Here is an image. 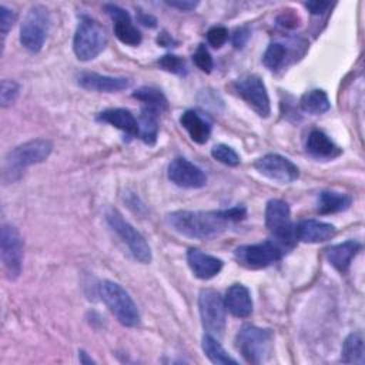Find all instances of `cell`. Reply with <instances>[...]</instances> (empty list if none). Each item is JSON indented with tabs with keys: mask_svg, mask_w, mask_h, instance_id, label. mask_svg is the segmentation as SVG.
I'll return each instance as SVG.
<instances>
[{
	"mask_svg": "<svg viewBox=\"0 0 365 365\" xmlns=\"http://www.w3.org/2000/svg\"><path fill=\"white\" fill-rule=\"evenodd\" d=\"M165 221L180 235L194 240L212 238L230 224L221 211H173L167 214Z\"/></svg>",
	"mask_w": 365,
	"mask_h": 365,
	"instance_id": "6da1fadb",
	"label": "cell"
},
{
	"mask_svg": "<svg viewBox=\"0 0 365 365\" xmlns=\"http://www.w3.org/2000/svg\"><path fill=\"white\" fill-rule=\"evenodd\" d=\"M53 151V143L46 138H36L10 150L3 161L1 180L4 184L17 181L24 170L33 164L43 163Z\"/></svg>",
	"mask_w": 365,
	"mask_h": 365,
	"instance_id": "7a4b0ae2",
	"label": "cell"
},
{
	"mask_svg": "<svg viewBox=\"0 0 365 365\" xmlns=\"http://www.w3.org/2000/svg\"><path fill=\"white\" fill-rule=\"evenodd\" d=\"M98 294L110 312L125 327H135L140 322V312L130 294L114 281H103Z\"/></svg>",
	"mask_w": 365,
	"mask_h": 365,
	"instance_id": "3957f363",
	"label": "cell"
},
{
	"mask_svg": "<svg viewBox=\"0 0 365 365\" xmlns=\"http://www.w3.org/2000/svg\"><path fill=\"white\" fill-rule=\"evenodd\" d=\"M272 331L255 325H244L235 336V346L250 364H262L272 349Z\"/></svg>",
	"mask_w": 365,
	"mask_h": 365,
	"instance_id": "277c9868",
	"label": "cell"
},
{
	"mask_svg": "<svg viewBox=\"0 0 365 365\" xmlns=\"http://www.w3.org/2000/svg\"><path fill=\"white\" fill-rule=\"evenodd\" d=\"M107 40L106 29L97 20L84 16L81 17L74 34V54L81 61L93 60L106 48Z\"/></svg>",
	"mask_w": 365,
	"mask_h": 365,
	"instance_id": "5b68a950",
	"label": "cell"
},
{
	"mask_svg": "<svg viewBox=\"0 0 365 365\" xmlns=\"http://www.w3.org/2000/svg\"><path fill=\"white\" fill-rule=\"evenodd\" d=\"M106 221L110 228L121 238V241L127 245L128 251L141 264L151 262V248L145 238L121 215L120 211L110 207L106 211Z\"/></svg>",
	"mask_w": 365,
	"mask_h": 365,
	"instance_id": "8992f818",
	"label": "cell"
},
{
	"mask_svg": "<svg viewBox=\"0 0 365 365\" xmlns=\"http://www.w3.org/2000/svg\"><path fill=\"white\" fill-rule=\"evenodd\" d=\"M288 248L289 245L281 241L267 240L258 244L241 245L235 248L234 255L241 265L251 269H259L277 262Z\"/></svg>",
	"mask_w": 365,
	"mask_h": 365,
	"instance_id": "52a82bcc",
	"label": "cell"
},
{
	"mask_svg": "<svg viewBox=\"0 0 365 365\" xmlns=\"http://www.w3.org/2000/svg\"><path fill=\"white\" fill-rule=\"evenodd\" d=\"M50 29V13L41 4L31 6L20 26V43L31 53L41 50Z\"/></svg>",
	"mask_w": 365,
	"mask_h": 365,
	"instance_id": "ba28073f",
	"label": "cell"
},
{
	"mask_svg": "<svg viewBox=\"0 0 365 365\" xmlns=\"http://www.w3.org/2000/svg\"><path fill=\"white\" fill-rule=\"evenodd\" d=\"M0 250H1V261L6 277L10 281L19 278L23 267V238L19 230L11 224H3L0 232Z\"/></svg>",
	"mask_w": 365,
	"mask_h": 365,
	"instance_id": "9c48e42d",
	"label": "cell"
},
{
	"mask_svg": "<svg viewBox=\"0 0 365 365\" xmlns=\"http://www.w3.org/2000/svg\"><path fill=\"white\" fill-rule=\"evenodd\" d=\"M198 309L201 324L207 334L222 335L227 322V309L221 295L210 288L201 289L198 295Z\"/></svg>",
	"mask_w": 365,
	"mask_h": 365,
	"instance_id": "30bf717a",
	"label": "cell"
},
{
	"mask_svg": "<svg viewBox=\"0 0 365 365\" xmlns=\"http://www.w3.org/2000/svg\"><path fill=\"white\" fill-rule=\"evenodd\" d=\"M235 93L261 117H268L271 113L269 97L264 81L255 74H247L234 83Z\"/></svg>",
	"mask_w": 365,
	"mask_h": 365,
	"instance_id": "8fae6325",
	"label": "cell"
},
{
	"mask_svg": "<svg viewBox=\"0 0 365 365\" xmlns=\"http://www.w3.org/2000/svg\"><path fill=\"white\" fill-rule=\"evenodd\" d=\"M265 227L272 234L274 240L291 247L294 237V227L291 222V211L285 201L272 198L265 207Z\"/></svg>",
	"mask_w": 365,
	"mask_h": 365,
	"instance_id": "7c38bea8",
	"label": "cell"
},
{
	"mask_svg": "<svg viewBox=\"0 0 365 365\" xmlns=\"http://www.w3.org/2000/svg\"><path fill=\"white\" fill-rule=\"evenodd\" d=\"M254 167L259 174L279 184L292 182L299 175L298 167L291 160L274 153L259 157L254 163Z\"/></svg>",
	"mask_w": 365,
	"mask_h": 365,
	"instance_id": "4fadbf2b",
	"label": "cell"
},
{
	"mask_svg": "<svg viewBox=\"0 0 365 365\" xmlns=\"http://www.w3.org/2000/svg\"><path fill=\"white\" fill-rule=\"evenodd\" d=\"M168 180L182 188H201L207 184V177L200 167L185 158H174L167 170Z\"/></svg>",
	"mask_w": 365,
	"mask_h": 365,
	"instance_id": "5bb4252c",
	"label": "cell"
},
{
	"mask_svg": "<svg viewBox=\"0 0 365 365\" xmlns=\"http://www.w3.org/2000/svg\"><path fill=\"white\" fill-rule=\"evenodd\" d=\"M106 13L114 21L115 37L127 46H138L141 43L140 30L131 23L130 14L117 4H104Z\"/></svg>",
	"mask_w": 365,
	"mask_h": 365,
	"instance_id": "9a60e30c",
	"label": "cell"
},
{
	"mask_svg": "<svg viewBox=\"0 0 365 365\" xmlns=\"http://www.w3.org/2000/svg\"><path fill=\"white\" fill-rule=\"evenodd\" d=\"M77 83L80 87L98 93H117L130 86L128 78L104 76L93 71H81L77 74Z\"/></svg>",
	"mask_w": 365,
	"mask_h": 365,
	"instance_id": "2e32d148",
	"label": "cell"
},
{
	"mask_svg": "<svg viewBox=\"0 0 365 365\" xmlns=\"http://www.w3.org/2000/svg\"><path fill=\"white\" fill-rule=\"evenodd\" d=\"M335 235V227L318 220H302L294 228V237L301 242H324Z\"/></svg>",
	"mask_w": 365,
	"mask_h": 365,
	"instance_id": "e0dca14e",
	"label": "cell"
},
{
	"mask_svg": "<svg viewBox=\"0 0 365 365\" xmlns=\"http://www.w3.org/2000/svg\"><path fill=\"white\" fill-rule=\"evenodd\" d=\"M187 262L192 274L200 279H210L222 269V261L197 248L187 251Z\"/></svg>",
	"mask_w": 365,
	"mask_h": 365,
	"instance_id": "ac0fdd59",
	"label": "cell"
},
{
	"mask_svg": "<svg viewBox=\"0 0 365 365\" xmlns=\"http://www.w3.org/2000/svg\"><path fill=\"white\" fill-rule=\"evenodd\" d=\"M225 309L237 318H247L252 312L250 289L242 284H232L224 297Z\"/></svg>",
	"mask_w": 365,
	"mask_h": 365,
	"instance_id": "d6986e66",
	"label": "cell"
},
{
	"mask_svg": "<svg viewBox=\"0 0 365 365\" xmlns=\"http://www.w3.org/2000/svg\"><path fill=\"white\" fill-rule=\"evenodd\" d=\"M307 151L317 158L331 160L341 154V148L321 130H312L305 143Z\"/></svg>",
	"mask_w": 365,
	"mask_h": 365,
	"instance_id": "ffe728a7",
	"label": "cell"
},
{
	"mask_svg": "<svg viewBox=\"0 0 365 365\" xmlns=\"http://www.w3.org/2000/svg\"><path fill=\"white\" fill-rule=\"evenodd\" d=\"M359 250H361L359 242L354 240H348L341 244L329 247L327 250V259L339 272H346L352 262V258L359 252Z\"/></svg>",
	"mask_w": 365,
	"mask_h": 365,
	"instance_id": "44dd1931",
	"label": "cell"
},
{
	"mask_svg": "<svg viewBox=\"0 0 365 365\" xmlns=\"http://www.w3.org/2000/svg\"><path fill=\"white\" fill-rule=\"evenodd\" d=\"M97 118L100 121L108 123L115 128L124 131L128 135H138V121L131 111L125 108H108L101 111Z\"/></svg>",
	"mask_w": 365,
	"mask_h": 365,
	"instance_id": "7402d4cb",
	"label": "cell"
},
{
	"mask_svg": "<svg viewBox=\"0 0 365 365\" xmlns=\"http://www.w3.org/2000/svg\"><path fill=\"white\" fill-rule=\"evenodd\" d=\"M180 123L185 128V131L190 134L192 141L198 144H204L210 138L211 127L198 113L192 110L184 111L182 115L180 117Z\"/></svg>",
	"mask_w": 365,
	"mask_h": 365,
	"instance_id": "603a6c76",
	"label": "cell"
},
{
	"mask_svg": "<svg viewBox=\"0 0 365 365\" xmlns=\"http://www.w3.org/2000/svg\"><path fill=\"white\" fill-rule=\"evenodd\" d=\"M352 198L349 194L336 191H321L317 198V210L319 214H334L349 208Z\"/></svg>",
	"mask_w": 365,
	"mask_h": 365,
	"instance_id": "cb8c5ba5",
	"label": "cell"
},
{
	"mask_svg": "<svg viewBox=\"0 0 365 365\" xmlns=\"http://www.w3.org/2000/svg\"><path fill=\"white\" fill-rule=\"evenodd\" d=\"M341 361L344 364H359L362 365L365 361V348H364V336L361 332L349 334L342 345Z\"/></svg>",
	"mask_w": 365,
	"mask_h": 365,
	"instance_id": "d4e9b609",
	"label": "cell"
},
{
	"mask_svg": "<svg viewBox=\"0 0 365 365\" xmlns=\"http://www.w3.org/2000/svg\"><path fill=\"white\" fill-rule=\"evenodd\" d=\"M157 134H158V113L143 107L140 120H138V135L140 138L148 144L154 145L157 141Z\"/></svg>",
	"mask_w": 365,
	"mask_h": 365,
	"instance_id": "484cf974",
	"label": "cell"
},
{
	"mask_svg": "<svg viewBox=\"0 0 365 365\" xmlns=\"http://www.w3.org/2000/svg\"><path fill=\"white\" fill-rule=\"evenodd\" d=\"M133 97L143 103V107L151 108L157 113H163L168 108V101L161 90L150 86H143L133 91Z\"/></svg>",
	"mask_w": 365,
	"mask_h": 365,
	"instance_id": "4316f807",
	"label": "cell"
},
{
	"mask_svg": "<svg viewBox=\"0 0 365 365\" xmlns=\"http://www.w3.org/2000/svg\"><path fill=\"white\" fill-rule=\"evenodd\" d=\"M299 106L305 113H309L314 115L324 114L331 108L329 98L327 93L321 88H314L304 93L299 100Z\"/></svg>",
	"mask_w": 365,
	"mask_h": 365,
	"instance_id": "83f0119b",
	"label": "cell"
},
{
	"mask_svg": "<svg viewBox=\"0 0 365 365\" xmlns=\"http://www.w3.org/2000/svg\"><path fill=\"white\" fill-rule=\"evenodd\" d=\"M202 351L212 364H237V359L228 355L222 345L215 339L214 335L205 334L202 336Z\"/></svg>",
	"mask_w": 365,
	"mask_h": 365,
	"instance_id": "f1b7e54d",
	"label": "cell"
},
{
	"mask_svg": "<svg viewBox=\"0 0 365 365\" xmlns=\"http://www.w3.org/2000/svg\"><path fill=\"white\" fill-rule=\"evenodd\" d=\"M285 54L287 48L281 43H271L262 56L264 66L269 70H277L284 63Z\"/></svg>",
	"mask_w": 365,
	"mask_h": 365,
	"instance_id": "f546056e",
	"label": "cell"
},
{
	"mask_svg": "<svg viewBox=\"0 0 365 365\" xmlns=\"http://www.w3.org/2000/svg\"><path fill=\"white\" fill-rule=\"evenodd\" d=\"M211 155L214 160L228 165V167H237L240 164V155L227 144H217L211 150Z\"/></svg>",
	"mask_w": 365,
	"mask_h": 365,
	"instance_id": "4dcf8cb0",
	"label": "cell"
},
{
	"mask_svg": "<svg viewBox=\"0 0 365 365\" xmlns=\"http://www.w3.org/2000/svg\"><path fill=\"white\" fill-rule=\"evenodd\" d=\"M158 66L173 74L185 76L187 74V64L185 60L177 54H165L158 60Z\"/></svg>",
	"mask_w": 365,
	"mask_h": 365,
	"instance_id": "1f68e13d",
	"label": "cell"
},
{
	"mask_svg": "<svg viewBox=\"0 0 365 365\" xmlns=\"http://www.w3.org/2000/svg\"><path fill=\"white\" fill-rule=\"evenodd\" d=\"M20 93V86L14 80H1V87H0V103L1 107H9L11 106L17 96Z\"/></svg>",
	"mask_w": 365,
	"mask_h": 365,
	"instance_id": "d6a6232c",
	"label": "cell"
},
{
	"mask_svg": "<svg viewBox=\"0 0 365 365\" xmlns=\"http://www.w3.org/2000/svg\"><path fill=\"white\" fill-rule=\"evenodd\" d=\"M192 61L194 64L204 73H211L212 67H214V61L212 57L210 54V51L207 50V47L204 44H200L195 50V53L192 54Z\"/></svg>",
	"mask_w": 365,
	"mask_h": 365,
	"instance_id": "836d02e7",
	"label": "cell"
},
{
	"mask_svg": "<svg viewBox=\"0 0 365 365\" xmlns=\"http://www.w3.org/2000/svg\"><path fill=\"white\" fill-rule=\"evenodd\" d=\"M228 38V30L222 26H215L208 30L207 33V41L214 48H220Z\"/></svg>",
	"mask_w": 365,
	"mask_h": 365,
	"instance_id": "e575fe53",
	"label": "cell"
},
{
	"mask_svg": "<svg viewBox=\"0 0 365 365\" xmlns=\"http://www.w3.org/2000/svg\"><path fill=\"white\" fill-rule=\"evenodd\" d=\"M16 11H13L11 9L6 7L4 4L0 6V27H1V37L4 38L9 33V30L11 29L13 23L16 21Z\"/></svg>",
	"mask_w": 365,
	"mask_h": 365,
	"instance_id": "d590c367",
	"label": "cell"
},
{
	"mask_svg": "<svg viewBox=\"0 0 365 365\" xmlns=\"http://www.w3.org/2000/svg\"><path fill=\"white\" fill-rule=\"evenodd\" d=\"M221 214H222V217H224L228 222H231V221H241V220L245 218L247 210H245V207H242V205H235V207H232V208L222 210Z\"/></svg>",
	"mask_w": 365,
	"mask_h": 365,
	"instance_id": "8d00e7d4",
	"label": "cell"
},
{
	"mask_svg": "<svg viewBox=\"0 0 365 365\" xmlns=\"http://www.w3.org/2000/svg\"><path fill=\"white\" fill-rule=\"evenodd\" d=\"M248 38H250V29L248 27H238V29L234 30L231 41H232V46L235 48H241V47L245 46Z\"/></svg>",
	"mask_w": 365,
	"mask_h": 365,
	"instance_id": "74e56055",
	"label": "cell"
},
{
	"mask_svg": "<svg viewBox=\"0 0 365 365\" xmlns=\"http://www.w3.org/2000/svg\"><path fill=\"white\" fill-rule=\"evenodd\" d=\"M305 7L309 10L311 14H322L324 11H327V9L331 7L329 1H307Z\"/></svg>",
	"mask_w": 365,
	"mask_h": 365,
	"instance_id": "f35d334b",
	"label": "cell"
},
{
	"mask_svg": "<svg viewBox=\"0 0 365 365\" xmlns=\"http://www.w3.org/2000/svg\"><path fill=\"white\" fill-rule=\"evenodd\" d=\"M165 3L170 7H174L182 11H190L198 6V1H192V0H177V1H165Z\"/></svg>",
	"mask_w": 365,
	"mask_h": 365,
	"instance_id": "ab89813d",
	"label": "cell"
},
{
	"mask_svg": "<svg viewBox=\"0 0 365 365\" xmlns=\"http://www.w3.org/2000/svg\"><path fill=\"white\" fill-rule=\"evenodd\" d=\"M140 21L144 24V26H150V27H154L155 26V19L150 14H145V13H141L140 14Z\"/></svg>",
	"mask_w": 365,
	"mask_h": 365,
	"instance_id": "60d3db41",
	"label": "cell"
},
{
	"mask_svg": "<svg viewBox=\"0 0 365 365\" xmlns=\"http://www.w3.org/2000/svg\"><path fill=\"white\" fill-rule=\"evenodd\" d=\"M78 361H80L81 364H96V361L91 359V358L87 355V352H84V351H78Z\"/></svg>",
	"mask_w": 365,
	"mask_h": 365,
	"instance_id": "b9f144b4",
	"label": "cell"
}]
</instances>
